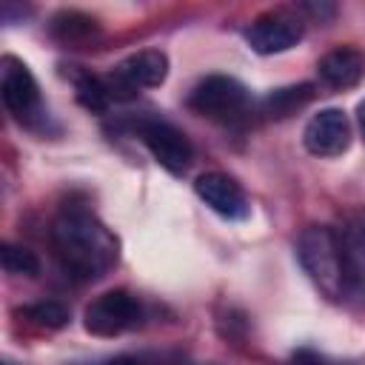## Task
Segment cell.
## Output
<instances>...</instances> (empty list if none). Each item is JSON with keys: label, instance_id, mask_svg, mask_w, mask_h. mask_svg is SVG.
<instances>
[{"label": "cell", "instance_id": "7a4b0ae2", "mask_svg": "<svg viewBox=\"0 0 365 365\" xmlns=\"http://www.w3.org/2000/svg\"><path fill=\"white\" fill-rule=\"evenodd\" d=\"M297 257L311 282L331 299L348 297L345 257L339 231L331 225H308L297 240Z\"/></svg>", "mask_w": 365, "mask_h": 365}, {"label": "cell", "instance_id": "ac0fdd59", "mask_svg": "<svg viewBox=\"0 0 365 365\" xmlns=\"http://www.w3.org/2000/svg\"><path fill=\"white\" fill-rule=\"evenodd\" d=\"M291 362H294V365H331V362H328L325 356H319L317 351H308V348H302V351H297Z\"/></svg>", "mask_w": 365, "mask_h": 365}, {"label": "cell", "instance_id": "7c38bea8", "mask_svg": "<svg viewBox=\"0 0 365 365\" xmlns=\"http://www.w3.org/2000/svg\"><path fill=\"white\" fill-rule=\"evenodd\" d=\"M317 74H319V83L328 88H336V91L354 88L365 77V57L348 46L334 48L317 63Z\"/></svg>", "mask_w": 365, "mask_h": 365}, {"label": "cell", "instance_id": "277c9868", "mask_svg": "<svg viewBox=\"0 0 365 365\" xmlns=\"http://www.w3.org/2000/svg\"><path fill=\"white\" fill-rule=\"evenodd\" d=\"M165 77H168V57L157 48H145L114 66V71L106 77V86L111 91V100H125L134 97L137 88L163 86Z\"/></svg>", "mask_w": 365, "mask_h": 365}, {"label": "cell", "instance_id": "ffe728a7", "mask_svg": "<svg viewBox=\"0 0 365 365\" xmlns=\"http://www.w3.org/2000/svg\"><path fill=\"white\" fill-rule=\"evenodd\" d=\"M108 365H137L134 359H128V356H117V359H111Z\"/></svg>", "mask_w": 365, "mask_h": 365}, {"label": "cell", "instance_id": "9c48e42d", "mask_svg": "<svg viewBox=\"0 0 365 365\" xmlns=\"http://www.w3.org/2000/svg\"><path fill=\"white\" fill-rule=\"evenodd\" d=\"M302 143L314 157H339L351 145V123L339 108H322L308 120Z\"/></svg>", "mask_w": 365, "mask_h": 365}, {"label": "cell", "instance_id": "5b68a950", "mask_svg": "<svg viewBox=\"0 0 365 365\" xmlns=\"http://www.w3.org/2000/svg\"><path fill=\"white\" fill-rule=\"evenodd\" d=\"M137 322H140V302H137V297H131L123 288L106 291L83 314V325L94 336H117V334L134 328Z\"/></svg>", "mask_w": 365, "mask_h": 365}, {"label": "cell", "instance_id": "52a82bcc", "mask_svg": "<svg viewBox=\"0 0 365 365\" xmlns=\"http://www.w3.org/2000/svg\"><path fill=\"white\" fill-rule=\"evenodd\" d=\"M194 191H197V197L214 214H220L225 220H245L248 211H251L242 185L234 177L222 174V171H205V174H200L194 180Z\"/></svg>", "mask_w": 365, "mask_h": 365}, {"label": "cell", "instance_id": "3957f363", "mask_svg": "<svg viewBox=\"0 0 365 365\" xmlns=\"http://www.w3.org/2000/svg\"><path fill=\"white\" fill-rule=\"evenodd\" d=\"M248 106V91L240 80L225 77V74H211L205 80H200L191 94H188V108L200 117L208 120H237Z\"/></svg>", "mask_w": 365, "mask_h": 365}, {"label": "cell", "instance_id": "30bf717a", "mask_svg": "<svg viewBox=\"0 0 365 365\" xmlns=\"http://www.w3.org/2000/svg\"><path fill=\"white\" fill-rule=\"evenodd\" d=\"M0 74H3L0 94H3L6 108L17 120H29V117L40 114V91H37V80L31 77L29 66L14 57H3Z\"/></svg>", "mask_w": 365, "mask_h": 365}, {"label": "cell", "instance_id": "9a60e30c", "mask_svg": "<svg viewBox=\"0 0 365 365\" xmlns=\"http://www.w3.org/2000/svg\"><path fill=\"white\" fill-rule=\"evenodd\" d=\"M71 83H74V94H77V103L94 114H103L108 111L111 106V91L106 86L103 77H94L91 71H74L71 74Z\"/></svg>", "mask_w": 365, "mask_h": 365}, {"label": "cell", "instance_id": "ba28073f", "mask_svg": "<svg viewBox=\"0 0 365 365\" xmlns=\"http://www.w3.org/2000/svg\"><path fill=\"white\" fill-rule=\"evenodd\" d=\"M302 34H305V29H302L299 17H291V14L277 11V14L257 17L245 29V43L257 54H279V51L294 48L302 40Z\"/></svg>", "mask_w": 365, "mask_h": 365}, {"label": "cell", "instance_id": "8fae6325", "mask_svg": "<svg viewBox=\"0 0 365 365\" xmlns=\"http://www.w3.org/2000/svg\"><path fill=\"white\" fill-rule=\"evenodd\" d=\"M342 257H345V279L348 297L365 302V214H356L339 231Z\"/></svg>", "mask_w": 365, "mask_h": 365}, {"label": "cell", "instance_id": "d6986e66", "mask_svg": "<svg viewBox=\"0 0 365 365\" xmlns=\"http://www.w3.org/2000/svg\"><path fill=\"white\" fill-rule=\"evenodd\" d=\"M356 120H359V131H362V137H365V103H359V108H356Z\"/></svg>", "mask_w": 365, "mask_h": 365}, {"label": "cell", "instance_id": "2e32d148", "mask_svg": "<svg viewBox=\"0 0 365 365\" xmlns=\"http://www.w3.org/2000/svg\"><path fill=\"white\" fill-rule=\"evenodd\" d=\"M0 259H3L6 274H14V277H37V274H40V259H37V254L29 251V248H23V245L3 242Z\"/></svg>", "mask_w": 365, "mask_h": 365}, {"label": "cell", "instance_id": "5bb4252c", "mask_svg": "<svg viewBox=\"0 0 365 365\" xmlns=\"http://www.w3.org/2000/svg\"><path fill=\"white\" fill-rule=\"evenodd\" d=\"M314 100V86L311 83H299V86H285V88H277L271 91L265 100H262V111L268 117H288L294 111H299L302 106H308Z\"/></svg>", "mask_w": 365, "mask_h": 365}, {"label": "cell", "instance_id": "4fadbf2b", "mask_svg": "<svg viewBox=\"0 0 365 365\" xmlns=\"http://www.w3.org/2000/svg\"><path fill=\"white\" fill-rule=\"evenodd\" d=\"M51 34L68 46L88 43L97 34V20L83 14V11H60L51 17Z\"/></svg>", "mask_w": 365, "mask_h": 365}, {"label": "cell", "instance_id": "6da1fadb", "mask_svg": "<svg viewBox=\"0 0 365 365\" xmlns=\"http://www.w3.org/2000/svg\"><path fill=\"white\" fill-rule=\"evenodd\" d=\"M51 245L60 265L77 279H97L117 265V237L86 208H63L51 225Z\"/></svg>", "mask_w": 365, "mask_h": 365}, {"label": "cell", "instance_id": "8992f818", "mask_svg": "<svg viewBox=\"0 0 365 365\" xmlns=\"http://www.w3.org/2000/svg\"><path fill=\"white\" fill-rule=\"evenodd\" d=\"M140 137L151 157L171 174H185L191 160H194V145L191 140L171 123L165 120H145L140 123Z\"/></svg>", "mask_w": 365, "mask_h": 365}, {"label": "cell", "instance_id": "e0dca14e", "mask_svg": "<svg viewBox=\"0 0 365 365\" xmlns=\"http://www.w3.org/2000/svg\"><path fill=\"white\" fill-rule=\"evenodd\" d=\"M23 317H29L31 322L43 325V328H63L68 322V308L54 302V299H43V302H34L29 308L20 311Z\"/></svg>", "mask_w": 365, "mask_h": 365}]
</instances>
